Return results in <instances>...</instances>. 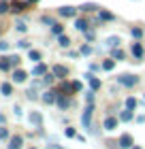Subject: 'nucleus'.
<instances>
[{"label": "nucleus", "instance_id": "nucleus-1", "mask_svg": "<svg viewBox=\"0 0 145 149\" xmlns=\"http://www.w3.org/2000/svg\"><path fill=\"white\" fill-rule=\"evenodd\" d=\"M92 113H94V104H88L83 109V115H81V124H83L85 130H90V124H92Z\"/></svg>", "mask_w": 145, "mask_h": 149}, {"label": "nucleus", "instance_id": "nucleus-2", "mask_svg": "<svg viewBox=\"0 0 145 149\" xmlns=\"http://www.w3.org/2000/svg\"><path fill=\"white\" fill-rule=\"evenodd\" d=\"M117 81H120L122 85H126V87H134L137 83H139V77H134V74H120Z\"/></svg>", "mask_w": 145, "mask_h": 149}, {"label": "nucleus", "instance_id": "nucleus-3", "mask_svg": "<svg viewBox=\"0 0 145 149\" xmlns=\"http://www.w3.org/2000/svg\"><path fill=\"white\" fill-rule=\"evenodd\" d=\"M28 121H30L34 128H36V130H41V128H43V115H41L39 111H32V113L28 115Z\"/></svg>", "mask_w": 145, "mask_h": 149}, {"label": "nucleus", "instance_id": "nucleus-4", "mask_svg": "<svg viewBox=\"0 0 145 149\" xmlns=\"http://www.w3.org/2000/svg\"><path fill=\"white\" fill-rule=\"evenodd\" d=\"M117 145H120L122 149H132V147H134V141H132L130 134H122L120 141H117Z\"/></svg>", "mask_w": 145, "mask_h": 149}, {"label": "nucleus", "instance_id": "nucleus-5", "mask_svg": "<svg viewBox=\"0 0 145 149\" xmlns=\"http://www.w3.org/2000/svg\"><path fill=\"white\" fill-rule=\"evenodd\" d=\"M53 74H56V79H66L68 70H66V66H62V64H56V66H53Z\"/></svg>", "mask_w": 145, "mask_h": 149}, {"label": "nucleus", "instance_id": "nucleus-6", "mask_svg": "<svg viewBox=\"0 0 145 149\" xmlns=\"http://www.w3.org/2000/svg\"><path fill=\"white\" fill-rule=\"evenodd\" d=\"M56 100H58V92H53V90H47V92L43 94V102L51 104V102H56Z\"/></svg>", "mask_w": 145, "mask_h": 149}, {"label": "nucleus", "instance_id": "nucleus-7", "mask_svg": "<svg viewBox=\"0 0 145 149\" xmlns=\"http://www.w3.org/2000/svg\"><path fill=\"white\" fill-rule=\"evenodd\" d=\"M85 79L90 81V87H92L94 92H96V90H100V79H96L92 72H88V74H85Z\"/></svg>", "mask_w": 145, "mask_h": 149}, {"label": "nucleus", "instance_id": "nucleus-8", "mask_svg": "<svg viewBox=\"0 0 145 149\" xmlns=\"http://www.w3.org/2000/svg\"><path fill=\"white\" fill-rule=\"evenodd\" d=\"M58 13H60L62 17H73L75 13H77V9H75V6H60Z\"/></svg>", "mask_w": 145, "mask_h": 149}, {"label": "nucleus", "instance_id": "nucleus-9", "mask_svg": "<svg viewBox=\"0 0 145 149\" xmlns=\"http://www.w3.org/2000/svg\"><path fill=\"white\" fill-rule=\"evenodd\" d=\"M22 143H24V139H22V136H13L6 149H22Z\"/></svg>", "mask_w": 145, "mask_h": 149}, {"label": "nucleus", "instance_id": "nucleus-10", "mask_svg": "<svg viewBox=\"0 0 145 149\" xmlns=\"http://www.w3.org/2000/svg\"><path fill=\"white\" fill-rule=\"evenodd\" d=\"M13 79H15V83H24L26 79H28V74H26V70H15V74H13Z\"/></svg>", "mask_w": 145, "mask_h": 149}, {"label": "nucleus", "instance_id": "nucleus-11", "mask_svg": "<svg viewBox=\"0 0 145 149\" xmlns=\"http://www.w3.org/2000/svg\"><path fill=\"white\" fill-rule=\"evenodd\" d=\"M132 56H134L137 60L143 58V45H141V43H134V45H132Z\"/></svg>", "mask_w": 145, "mask_h": 149}, {"label": "nucleus", "instance_id": "nucleus-12", "mask_svg": "<svg viewBox=\"0 0 145 149\" xmlns=\"http://www.w3.org/2000/svg\"><path fill=\"white\" fill-rule=\"evenodd\" d=\"M115 128H117V119L115 117H107L105 119V130L111 132V130H115Z\"/></svg>", "mask_w": 145, "mask_h": 149}, {"label": "nucleus", "instance_id": "nucleus-13", "mask_svg": "<svg viewBox=\"0 0 145 149\" xmlns=\"http://www.w3.org/2000/svg\"><path fill=\"white\" fill-rule=\"evenodd\" d=\"M45 72H47V66H45V64H36V66L32 68V74H34V77H41V74H45Z\"/></svg>", "mask_w": 145, "mask_h": 149}, {"label": "nucleus", "instance_id": "nucleus-14", "mask_svg": "<svg viewBox=\"0 0 145 149\" xmlns=\"http://www.w3.org/2000/svg\"><path fill=\"white\" fill-rule=\"evenodd\" d=\"M68 104H71V100H68L64 94H58V107H60V109H66Z\"/></svg>", "mask_w": 145, "mask_h": 149}, {"label": "nucleus", "instance_id": "nucleus-15", "mask_svg": "<svg viewBox=\"0 0 145 149\" xmlns=\"http://www.w3.org/2000/svg\"><path fill=\"white\" fill-rule=\"evenodd\" d=\"M75 28L79 32H88V19H77V22H75Z\"/></svg>", "mask_w": 145, "mask_h": 149}, {"label": "nucleus", "instance_id": "nucleus-16", "mask_svg": "<svg viewBox=\"0 0 145 149\" xmlns=\"http://www.w3.org/2000/svg\"><path fill=\"white\" fill-rule=\"evenodd\" d=\"M100 19H102V22H113L115 15H113V13H109V11H105V9H100Z\"/></svg>", "mask_w": 145, "mask_h": 149}, {"label": "nucleus", "instance_id": "nucleus-17", "mask_svg": "<svg viewBox=\"0 0 145 149\" xmlns=\"http://www.w3.org/2000/svg\"><path fill=\"white\" fill-rule=\"evenodd\" d=\"M0 92H2V96H11L13 94V85L11 83H2L0 85Z\"/></svg>", "mask_w": 145, "mask_h": 149}, {"label": "nucleus", "instance_id": "nucleus-18", "mask_svg": "<svg viewBox=\"0 0 145 149\" xmlns=\"http://www.w3.org/2000/svg\"><path fill=\"white\" fill-rule=\"evenodd\" d=\"M120 119L122 121H130V119H132V109H128V107H126V111L120 113Z\"/></svg>", "mask_w": 145, "mask_h": 149}, {"label": "nucleus", "instance_id": "nucleus-19", "mask_svg": "<svg viewBox=\"0 0 145 149\" xmlns=\"http://www.w3.org/2000/svg\"><path fill=\"white\" fill-rule=\"evenodd\" d=\"M113 68H115V58L105 60V62H102V70H113Z\"/></svg>", "mask_w": 145, "mask_h": 149}, {"label": "nucleus", "instance_id": "nucleus-20", "mask_svg": "<svg viewBox=\"0 0 145 149\" xmlns=\"http://www.w3.org/2000/svg\"><path fill=\"white\" fill-rule=\"evenodd\" d=\"M26 6H28L26 2H15V4H11V11H13V13H22Z\"/></svg>", "mask_w": 145, "mask_h": 149}, {"label": "nucleus", "instance_id": "nucleus-21", "mask_svg": "<svg viewBox=\"0 0 145 149\" xmlns=\"http://www.w3.org/2000/svg\"><path fill=\"white\" fill-rule=\"evenodd\" d=\"M120 43H122V40H120V36H109L105 45H107V47H117Z\"/></svg>", "mask_w": 145, "mask_h": 149}, {"label": "nucleus", "instance_id": "nucleus-22", "mask_svg": "<svg viewBox=\"0 0 145 149\" xmlns=\"http://www.w3.org/2000/svg\"><path fill=\"white\" fill-rule=\"evenodd\" d=\"M11 68V62H9V58H0V70H9Z\"/></svg>", "mask_w": 145, "mask_h": 149}, {"label": "nucleus", "instance_id": "nucleus-23", "mask_svg": "<svg viewBox=\"0 0 145 149\" xmlns=\"http://www.w3.org/2000/svg\"><path fill=\"white\" fill-rule=\"evenodd\" d=\"M94 9H96V4H92V2H85V4L79 6V11H83V13H90V11H94Z\"/></svg>", "mask_w": 145, "mask_h": 149}, {"label": "nucleus", "instance_id": "nucleus-24", "mask_svg": "<svg viewBox=\"0 0 145 149\" xmlns=\"http://www.w3.org/2000/svg\"><path fill=\"white\" fill-rule=\"evenodd\" d=\"M51 32H53V34H58V36H60L62 32H64V26H60V24H53V26H51Z\"/></svg>", "mask_w": 145, "mask_h": 149}, {"label": "nucleus", "instance_id": "nucleus-25", "mask_svg": "<svg viewBox=\"0 0 145 149\" xmlns=\"http://www.w3.org/2000/svg\"><path fill=\"white\" fill-rule=\"evenodd\" d=\"M85 100H88V104H94V90H92V87L85 92Z\"/></svg>", "mask_w": 145, "mask_h": 149}, {"label": "nucleus", "instance_id": "nucleus-26", "mask_svg": "<svg viewBox=\"0 0 145 149\" xmlns=\"http://www.w3.org/2000/svg\"><path fill=\"white\" fill-rule=\"evenodd\" d=\"M58 43H60L62 47H68V45H71V38H68V36H64V34H60V38H58Z\"/></svg>", "mask_w": 145, "mask_h": 149}, {"label": "nucleus", "instance_id": "nucleus-27", "mask_svg": "<svg viewBox=\"0 0 145 149\" xmlns=\"http://www.w3.org/2000/svg\"><path fill=\"white\" fill-rule=\"evenodd\" d=\"M126 107L128 109H137V98H132V96L126 98Z\"/></svg>", "mask_w": 145, "mask_h": 149}, {"label": "nucleus", "instance_id": "nucleus-28", "mask_svg": "<svg viewBox=\"0 0 145 149\" xmlns=\"http://www.w3.org/2000/svg\"><path fill=\"white\" fill-rule=\"evenodd\" d=\"M9 11V0H0V15Z\"/></svg>", "mask_w": 145, "mask_h": 149}, {"label": "nucleus", "instance_id": "nucleus-29", "mask_svg": "<svg viewBox=\"0 0 145 149\" xmlns=\"http://www.w3.org/2000/svg\"><path fill=\"white\" fill-rule=\"evenodd\" d=\"M28 56H30V60H32V62H39V60H41V53H39V51H34V49H30V53H28Z\"/></svg>", "mask_w": 145, "mask_h": 149}, {"label": "nucleus", "instance_id": "nucleus-30", "mask_svg": "<svg viewBox=\"0 0 145 149\" xmlns=\"http://www.w3.org/2000/svg\"><path fill=\"white\" fill-rule=\"evenodd\" d=\"M113 58L117 60V62H120V60H124V51H122V49H113Z\"/></svg>", "mask_w": 145, "mask_h": 149}, {"label": "nucleus", "instance_id": "nucleus-31", "mask_svg": "<svg viewBox=\"0 0 145 149\" xmlns=\"http://www.w3.org/2000/svg\"><path fill=\"white\" fill-rule=\"evenodd\" d=\"M26 96H28L30 100H36V98H39V94H36V90H28V92H26Z\"/></svg>", "mask_w": 145, "mask_h": 149}, {"label": "nucleus", "instance_id": "nucleus-32", "mask_svg": "<svg viewBox=\"0 0 145 149\" xmlns=\"http://www.w3.org/2000/svg\"><path fill=\"white\" fill-rule=\"evenodd\" d=\"M130 32H132V36H134V38H141V36H143V30H141V28H132Z\"/></svg>", "mask_w": 145, "mask_h": 149}, {"label": "nucleus", "instance_id": "nucleus-33", "mask_svg": "<svg viewBox=\"0 0 145 149\" xmlns=\"http://www.w3.org/2000/svg\"><path fill=\"white\" fill-rule=\"evenodd\" d=\"M6 58H9L11 66H17V64H19V56H6Z\"/></svg>", "mask_w": 145, "mask_h": 149}, {"label": "nucleus", "instance_id": "nucleus-34", "mask_svg": "<svg viewBox=\"0 0 145 149\" xmlns=\"http://www.w3.org/2000/svg\"><path fill=\"white\" fill-rule=\"evenodd\" d=\"M53 79H56V74H53V72H51V74H45V79H43V83H45V85H49V83H51V81H53Z\"/></svg>", "mask_w": 145, "mask_h": 149}, {"label": "nucleus", "instance_id": "nucleus-35", "mask_svg": "<svg viewBox=\"0 0 145 149\" xmlns=\"http://www.w3.org/2000/svg\"><path fill=\"white\" fill-rule=\"evenodd\" d=\"M81 53H83V56H90V53H92V47L90 45H81Z\"/></svg>", "mask_w": 145, "mask_h": 149}, {"label": "nucleus", "instance_id": "nucleus-36", "mask_svg": "<svg viewBox=\"0 0 145 149\" xmlns=\"http://www.w3.org/2000/svg\"><path fill=\"white\" fill-rule=\"evenodd\" d=\"M15 28H17L19 32H26V30H28V26H26L24 22H17V24H15Z\"/></svg>", "mask_w": 145, "mask_h": 149}, {"label": "nucleus", "instance_id": "nucleus-37", "mask_svg": "<svg viewBox=\"0 0 145 149\" xmlns=\"http://www.w3.org/2000/svg\"><path fill=\"white\" fill-rule=\"evenodd\" d=\"M6 136H9V130H6V128H0V141H4Z\"/></svg>", "mask_w": 145, "mask_h": 149}, {"label": "nucleus", "instance_id": "nucleus-38", "mask_svg": "<svg viewBox=\"0 0 145 149\" xmlns=\"http://www.w3.org/2000/svg\"><path fill=\"white\" fill-rule=\"evenodd\" d=\"M41 22H43V24H47V26H53V24H56V22H53L51 17H43V19H41Z\"/></svg>", "mask_w": 145, "mask_h": 149}, {"label": "nucleus", "instance_id": "nucleus-39", "mask_svg": "<svg viewBox=\"0 0 145 149\" xmlns=\"http://www.w3.org/2000/svg\"><path fill=\"white\" fill-rule=\"evenodd\" d=\"M73 92H81V83L79 81H73Z\"/></svg>", "mask_w": 145, "mask_h": 149}, {"label": "nucleus", "instance_id": "nucleus-40", "mask_svg": "<svg viewBox=\"0 0 145 149\" xmlns=\"http://www.w3.org/2000/svg\"><path fill=\"white\" fill-rule=\"evenodd\" d=\"M19 47H22V49H28V47H30V43H28V40H19V43H17Z\"/></svg>", "mask_w": 145, "mask_h": 149}, {"label": "nucleus", "instance_id": "nucleus-41", "mask_svg": "<svg viewBox=\"0 0 145 149\" xmlns=\"http://www.w3.org/2000/svg\"><path fill=\"white\" fill-rule=\"evenodd\" d=\"M47 149H64V147L58 145V143H49V145H47Z\"/></svg>", "mask_w": 145, "mask_h": 149}, {"label": "nucleus", "instance_id": "nucleus-42", "mask_svg": "<svg viewBox=\"0 0 145 149\" xmlns=\"http://www.w3.org/2000/svg\"><path fill=\"white\" fill-rule=\"evenodd\" d=\"M9 49V43H4V40H0V51H6Z\"/></svg>", "mask_w": 145, "mask_h": 149}, {"label": "nucleus", "instance_id": "nucleus-43", "mask_svg": "<svg viewBox=\"0 0 145 149\" xmlns=\"http://www.w3.org/2000/svg\"><path fill=\"white\" fill-rule=\"evenodd\" d=\"M64 134H66V136H75V130H73V128H66Z\"/></svg>", "mask_w": 145, "mask_h": 149}, {"label": "nucleus", "instance_id": "nucleus-44", "mask_svg": "<svg viewBox=\"0 0 145 149\" xmlns=\"http://www.w3.org/2000/svg\"><path fill=\"white\" fill-rule=\"evenodd\" d=\"M85 38H88V40H92V38H94V32H90V30H88V32H85Z\"/></svg>", "mask_w": 145, "mask_h": 149}, {"label": "nucleus", "instance_id": "nucleus-45", "mask_svg": "<svg viewBox=\"0 0 145 149\" xmlns=\"http://www.w3.org/2000/svg\"><path fill=\"white\" fill-rule=\"evenodd\" d=\"M0 124H4V115H0Z\"/></svg>", "mask_w": 145, "mask_h": 149}, {"label": "nucleus", "instance_id": "nucleus-46", "mask_svg": "<svg viewBox=\"0 0 145 149\" xmlns=\"http://www.w3.org/2000/svg\"><path fill=\"white\" fill-rule=\"evenodd\" d=\"M28 2H30V4H32V2H39V0H28Z\"/></svg>", "mask_w": 145, "mask_h": 149}, {"label": "nucleus", "instance_id": "nucleus-47", "mask_svg": "<svg viewBox=\"0 0 145 149\" xmlns=\"http://www.w3.org/2000/svg\"><path fill=\"white\" fill-rule=\"evenodd\" d=\"M132 149H141V147H132Z\"/></svg>", "mask_w": 145, "mask_h": 149}, {"label": "nucleus", "instance_id": "nucleus-48", "mask_svg": "<svg viewBox=\"0 0 145 149\" xmlns=\"http://www.w3.org/2000/svg\"><path fill=\"white\" fill-rule=\"evenodd\" d=\"M30 149H36V147H30Z\"/></svg>", "mask_w": 145, "mask_h": 149}]
</instances>
